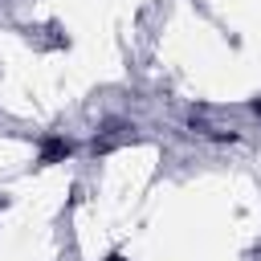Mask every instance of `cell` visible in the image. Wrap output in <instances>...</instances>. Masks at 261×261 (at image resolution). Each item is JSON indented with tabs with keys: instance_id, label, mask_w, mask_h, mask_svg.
Wrapping results in <instances>:
<instances>
[{
	"instance_id": "obj_1",
	"label": "cell",
	"mask_w": 261,
	"mask_h": 261,
	"mask_svg": "<svg viewBox=\"0 0 261 261\" xmlns=\"http://www.w3.org/2000/svg\"><path fill=\"white\" fill-rule=\"evenodd\" d=\"M61 155H69V143H65V139H53V143H45L41 163H53V159H61Z\"/></svg>"
},
{
	"instance_id": "obj_2",
	"label": "cell",
	"mask_w": 261,
	"mask_h": 261,
	"mask_svg": "<svg viewBox=\"0 0 261 261\" xmlns=\"http://www.w3.org/2000/svg\"><path fill=\"white\" fill-rule=\"evenodd\" d=\"M253 110H257V114H261V98H257V102H253Z\"/></svg>"
}]
</instances>
